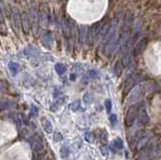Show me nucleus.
I'll list each match as a JSON object with an SVG mask.
<instances>
[{"label":"nucleus","instance_id":"nucleus-1","mask_svg":"<svg viewBox=\"0 0 161 160\" xmlns=\"http://www.w3.org/2000/svg\"><path fill=\"white\" fill-rule=\"evenodd\" d=\"M138 111H139V109H138V107L135 106V107H133L132 110H131L130 112L128 113L127 117H126V125H127V126H130V125L132 124V122L134 121L135 117H136V116H137Z\"/></svg>","mask_w":161,"mask_h":160}]
</instances>
